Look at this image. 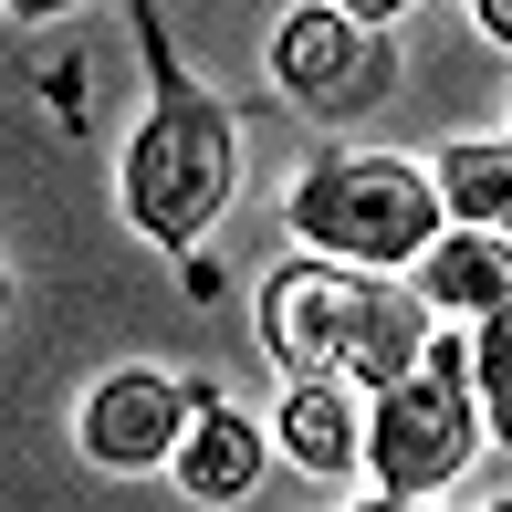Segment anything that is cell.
Segmentation results:
<instances>
[{
  "mask_svg": "<svg viewBox=\"0 0 512 512\" xmlns=\"http://www.w3.org/2000/svg\"><path fill=\"white\" fill-rule=\"evenodd\" d=\"M283 220H293L304 251H324L345 272H398L439 241L450 209H439V178L418 157H324V168L293 178Z\"/></svg>",
  "mask_w": 512,
  "mask_h": 512,
  "instance_id": "6da1fadb",
  "label": "cell"
},
{
  "mask_svg": "<svg viewBox=\"0 0 512 512\" xmlns=\"http://www.w3.org/2000/svg\"><path fill=\"white\" fill-rule=\"evenodd\" d=\"M230 189H241V136H230L220 95L168 84V95L147 105V126H136V147H126V220L147 230L157 251H189L230 209Z\"/></svg>",
  "mask_w": 512,
  "mask_h": 512,
  "instance_id": "7a4b0ae2",
  "label": "cell"
},
{
  "mask_svg": "<svg viewBox=\"0 0 512 512\" xmlns=\"http://www.w3.org/2000/svg\"><path fill=\"white\" fill-rule=\"evenodd\" d=\"M481 398H471V335H429V366L366 398V481L387 502H429L471 471Z\"/></svg>",
  "mask_w": 512,
  "mask_h": 512,
  "instance_id": "3957f363",
  "label": "cell"
},
{
  "mask_svg": "<svg viewBox=\"0 0 512 512\" xmlns=\"http://www.w3.org/2000/svg\"><path fill=\"white\" fill-rule=\"evenodd\" d=\"M272 84H283L304 115H356V105H377V84H387L377 21H345L335 0H324V11H293L283 32H272Z\"/></svg>",
  "mask_w": 512,
  "mask_h": 512,
  "instance_id": "277c9868",
  "label": "cell"
},
{
  "mask_svg": "<svg viewBox=\"0 0 512 512\" xmlns=\"http://www.w3.org/2000/svg\"><path fill=\"white\" fill-rule=\"evenodd\" d=\"M199 418V387L189 377H157V366H115V377L84 398V460H105V471H157V460H178V439H189Z\"/></svg>",
  "mask_w": 512,
  "mask_h": 512,
  "instance_id": "5b68a950",
  "label": "cell"
},
{
  "mask_svg": "<svg viewBox=\"0 0 512 512\" xmlns=\"http://www.w3.org/2000/svg\"><path fill=\"white\" fill-rule=\"evenodd\" d=\"M356 283L345 262H293L262 283V345L283 356V377H345V324H356Z\"/></svg>",
  "mask_w": 512,
  "mask_h": 512,
  "instance_id": "8992f818",
  "label": "cell"
},
{
  "mask_svg": "<svg viewBox=\"0 0 512 512\" xmlns=\"http://www.w3.org/2000/svg\"><path fill=\"white\" fill-rule=\"evenodd\" d=\"M429 366V304H418V283L398 272H366L356 283V324H345V387H398Z\"/></svg>",
  "mask_w": 512,
  "mask_h": 512,
  "instance_id": "52a82bcc",
  "label": "cell"
},
{
  "mask_svg": "<svg viewBox=\"0 0 512 512\" xmlns=\"http://www.w3.org/2000/svg\"><path fill=\"white\" fill-rule=\"evenodd\" d=\"M408 283H418V304H429V314H492V304H512V241H502V230H439V241L429 251H418V262H408Z\"/></svg>",
  "mask_w": 512,
  "mask_h": 512,
  "instance_id": "ba28073f",
  "label": "cell"
},
{
  "mask_svg": "<svg viewBox=\"0 0 512 512\" xmlns=\"http://www.w3.org/2000/svg\"><path fill=\"white\" fill-rule=\"evenodd\" d=\"M272 429H283V460L314 471V481H345L366 460V408H356L345 377H293V398H283Z\"/></svg>",
  "mask_w": 512,
  "mask_h": 512,
  "instance_id": "9c48e42d",
  "label": "cell"
},
{
  "mask_svg": "<svg viewBox=\"0 0 512 512\" xmlns=\"http://www.w3.org/2000/svg\"><path fill=\"white\" fill-rule=\"evenodd\" d=\"M178 492L189 502H251L262 492V429H251L241 408H220L209 387H199L189 439H178Z\"/></svg>",
  "mask_w": 512,
  "mask_h": 512,
  "instance_id": "30bf717a",
  "label": "cell"
},
{
  "mask_svg": "<svg viewBox=\"0 0 512 512\" xmlns=\"http://www.w3.org/2000/svg\"><path fill=\"white\" fill-rule=\"evenodd\" d=\"M439 209H450L460 230H502L512 241V147H481V136H460V147H439Z\"/></svg>",
  "mask_w": 512,
  "mask_h": 512,
  "instance_id": "8fae6325",
  "label": "cell"
},
{
  "mask_svg": "<svg viewBox=\"0 0 512 512\" xmlns=\"http://www.w3.org/2000/svg\"><path fill=\"white\" fill-rule=\"evenodd\" d=\"M471 398H481V429L512 439V304L471 324Z\"/></svg>",
  "mask_w": 512,
  "mask_h": 512,
  "instance_id": "7c38bea8",
  "label": "cell"
},
{
  "mask_svg": "<svg viewBox=\"0 0 512 512\" xmlns=\"http://www.w3.org/2000/svg\"><path fill=\"white\" fill-rule=\"evenodd\" d=\"M11 21H63V11H84V0H0Z\"/></svg>",
  "mask_w": 512,
  "mask_h": 512,
  "instance_id": "4fadbf2b",
  "label": "cell"
},
{
  "mask_svg": "<svg viewBox=\"0 0 512 512\" xmlns=\"http://www.w3.org/2000/svg\"><path fill=\"white\" fill-rule=\"evenodd\" d=\"M471 11H481V32H492V42H512V0H471Z\"/></svg>",
  "mask_w": 512,
  "mask_h": 512,
  "instance_id": "5bb4252c",
  "label": "cell"
},
{
  "mask_svg": "<svg viewBox=\"0 0 512 512\" xmlns=\"http://www.w3.org/2000/svg\"><path fill=\"white\" fill-rule=\"evenodd\" d=\"M345 21H387V11H408V0H335Z\"/></svg>",
  "mask_w": 512,
  "mask_h": 512,
  "instance_id": "9a60e30c",
  "label": "cell"
},
{
  "mask_svg": "<svg viewBox=\"0 0 512 512\" xmlns=\"http://www.w3.org/2000/svg\"><path fill=\"white\" fill-rule=\"evenodd\" d=\"M366 512H429V502H387V492H377V502H366Z\"/></svg>",
  "mask_w": 512,
  "mask_h": 512,
  "instance_id": "2e32d148",
  "label": "cell"
},
{
  "mask_svg": "<svg viewBox=\"0 0 512 512\" xmlns=\"http://www.w3.org/2000/svg\"><path fill=\"white\" fill-rule=\"evenodd\" d=\"M492 512H512V502H492Z\"/></svg>",
  "mask_w": 512,
  "mask_h": 512,
  "instance_id": "e0dca14e",
  "label": "cell"
},
{
  "mask_svg": "<svg viewBox=\"0 0 512 512\" xmlns=\"http://www.w3.org/2000/svg\"><path fill=\"white\" fill-rule=\"evenodd\" d=\"M0 293H11V283H0Z\"/></svg>",
  "mask_w": 512,
  "mask_h": 512,
  "instance_id": "ac0fdd59",
  "label": "cell"
}]
</instances>
